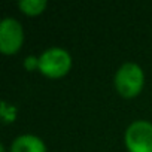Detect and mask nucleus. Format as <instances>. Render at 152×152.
Returning <instances> with one entry per match:
<instances>
[{
	"label": "nucleus",
	"mask_w": 152,
	"mask_h": 152,
	"mask_svg": "<svg viewBox=\"0 0 152 152\" xmlns=\"http://www.w3.org/2000/svg\"><path fill=\"white\" fill-rule=\"evenodd\" d=\"M145 84L143 70L134 63H125L115 75V88L124 99L136 97Z\"/></svg>",
	"instance_id": "nucleus-1"
},
{
	"label": "nucleus",
	"mask_w": 152,
	"mask_h": 152,
	"mask_svg": "<svg viewBox=\"0 0 152 152\" xmlns=\"http://www.w3.org/2000/svg\"><path fill=\"white\" fill-rule=\"evenodd\" d=\"M0 115H2L3 122H14L17 118V107L9 104L8 102H2V104H0Z\"/></svg>",
	"instance_id": "nucleus-7"
},
{
	"label": "nucleus",
	"mask_w": 152,
	"mask_h": 152,
	"mask_svg": "<svg viewBox=\"0 0 152 152\" xmlns=\"http://www.w3.org/2000/svg\"><path fill=\"white\" fill-rule=\"evenodd\" d=\"M11 152H46L45 143L36 136H20L14 140Z\"/></svg>",
	"instance_id": "nucleus-5"
},
{
	"label": "nucleus",
	"mask_w": 152,
	"mask_h": 152,
	"mask_svg": "<svg viewBox=\"0 0 152 152\" xmlns=\"http://www.w3.org/2000/svg\"><path fill=\"white\" fill-rule=\"evenodd\" d=\"M125 145L130 152H152V124L133 122L125 131Z\"/></svg>",
	"instance_id": "nucleus-3"
},
{
	"label": "nucleus",
	"mask_w": 152,
	"mask_h": 152,
	"mask_svg": "<svg viewBox=\"0 0 152 152\" xmlns=\"http://www.w3.org/2000/svg\"><path fill=\"white\" fill-rule=\"evenodd\" d=\"M24 67H26L27 70H34L36 67H39V58H36V57H33V55L27 57V60L24 61Z\"/></svg>",
	"instance_id": "nucleus-8"
},
{
	"label": "nucleus",
	"mask_w": 152,
	"mask_h": 152,
	"mask_svg": "<svg viewBox=\"0 0 152 152\" xmlns=\"http://www.w3.org/2000/svg\"><path fill=\"white\" fill-rule=\"evenodd\" d=\"M72 67V57L61 48H51L39 57V70L48 78L57 79L67 75Z\"/></svg>",
	"instance_id": "nucleus-2"
},
{
	"label": "nucleus",
	"mask_w": 152,
	"mask_h": 152,
	"mask_svg": "<svg viewBox=\"0 0 152 152\" xmlns=\"http://www.w3.org/2000/svg\"><path fill=\"white\" fill-rule=\"evenodd\" d=\"M24 40V30L14 18H5L0 24V51L6 55L20 51Z\"/></svg>",
	"instance_id": "nucleus-4"
},
{
	"label": "nucleus",
	"mask_w": 152,
	"mask_h": 152,
	"mask_svg": "<svg viewBox=\"0 0 152 152\" xmlns=\"http://www.w3.org/2000/svg\"><path fill=\"white\" fill-rule=\"evenodd\" d=\"M18 6L26 15L34 17L43 12V9L46 8V2L45 0H21Z\"/></svg>",
	"instance_id": "nucleus-6"
}]
</instances>
